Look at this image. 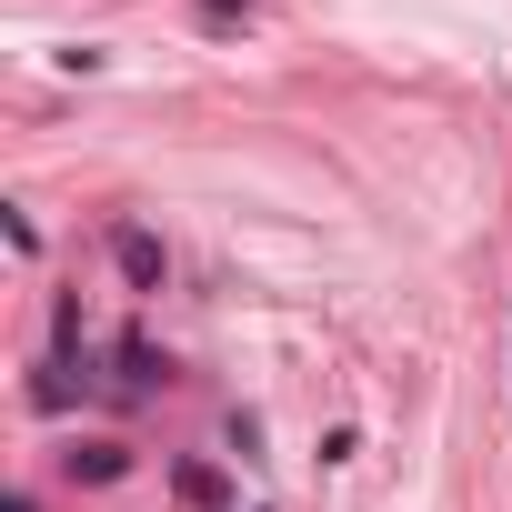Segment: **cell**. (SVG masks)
Wrapping results in <instances>:
<instances>
[{"mask_svg":"<svg viewBox=\"0 0 512 512\" xmlns=\"http://www.w3.org/2000/svg\"><path fill=\"white\" fill-rule=\"evenodd\" d=\"M201 11H211V21H241V11H251V0H201Z\"/></svg>","mask_w":512,"mask_h":512,"instance_id":"cell-3","label":"cell"},{"mask_svg":"<svg viewBox=\"0 0 512 512\" xmlns=\"http://www.w3.org/2000/svg\"><path fill=\"white\" fill-rule=\"evenodd\" d=\"M181 502H211V512H221V472H211V462H181Z\"/></svg>","mask_w":512,"mask_h":512,"instance_id":"cell-2","label":"cell"},{"mask_svg":"<svg viewBox=\"0 0 512 512\" xmlns=\"http://www.w3.org/2000/svg\"><path fill=\"white\" fill-rule=\"evenodd\" d=\"M111 251H121V272H131L141 292H161V241H151V231H111Z\"/></svg>","mask_w":512,"mask_h":512,"instance_id":"cell-1","label":"cell"}]
</instances>
